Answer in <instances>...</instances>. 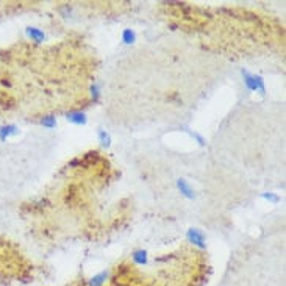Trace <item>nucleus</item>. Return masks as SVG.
<instances>
[{"label":"nucleus","mask_w":286,"mask_h":286,"mask_svg":"<svg viewBox=\"0 0 286 286\" xmlns=\"http://www.w3.org/2000/svg\"><path fill=\"white\" fill-rule=\"evenodd\" d=\"M241 77H242L244 86L250 92H257V94L261 95V97H264L266 92H267V88H266V83H264L263 77L258 75V74H253L247 69H241Z\"/></svg>","instance_id":"nucleus-1"},{"label":"nucleus","mask_w":286,"mask_h":286,"mask_svg":"<svg viewBox=\"0 0 286 286\" xmlns=\"http://www.w3.org/2000/svg\"><path fill=\"white\" fill-rule=\"evenodd\" d=\"M186 241L194 245L197 249H206V235L203 233V230L200 228H196V227H191L188 228L186 232Z\"/></svg>","instance_id":"nucleus-2"},{"label":"nucleus","mask_w":286,"mask_h":286,"mask_svg":"<svg viewBox=\"0 0 286 286\" xmlns=\"http://www.w3.org/2000/svg\"><path fill=\"white\" fill-rule=\"evenodd\" d=\"M176 186H177V191H178V193H180L181 196H183L185 198H188V200H194V198L197 197L194 186L191 185L186 178H177Z\"/></svg>","instance_id":"nucleus-3"},{"label":"nucleus","mask_w":286,"mask_h":286,"mask_svg":"<svg viewBox=\"0 0 286 286\" xmlns=\"http://www.w3.org/2000/svg\"><path fill=\"white\" fill-rule=\"evenodd\" d=\"M66 121L72 125L83 127V125H86V122H88V116H86V113L82 110H70L66 113Z\"/></svg>","instance_id":"nucleus-4"},{"label":"nucleus","mask_w":286,"mask_h":286,"mask_svg":"<svg viewBox=\"0 0 286 286\" xmlns=\"http://www.w3.org/2000/svg\"><path fill=\"white\" fill-rule=\"evenodd\" d=\"M16 134H19V127L16 124H3L0 125V141L5 142L6 139H10Z\"/></svg>","instance_id":"nucleus-5"},{"label":"nucleus","mask_w":286,"mask_h":286,"mask_svg":"<svg viewBox=\"0 0 286 286\" xmlns=\"http://www.w3.org/2000/svg\"><path fill=\"white\" fill-rule=\"evenodd\" d=\"M25 35L27 38L30 39V41H33L35 44H41L45 41V33H44V30L41 28H38V27H27L25 28Z\"/></svg>","instance_id":"nucleus-6"},{"label":"nucleus","mask_w":286,"mask_h":286,"mask_svg":"<svg viewBox=\"0 0 286 286\" xmlns=\"http://www.w3.org/2000/svg\"><path fill=\"white\" fill-rule=\"evenodd\" d=\"M181 132H185V133L188 134V136H189L191 139H193L194 142H197V144L200 146V147H206V139H205L203 134H200L198 132L193 130L191 127H186V125L181 127Z\"/></svg>","instance_id":"nucleus-7"},{"label":"nucleus","mask_w":286,"mask_h":286,"mask_svg":"<svg viewBox=\"0 0 286 286\" xmlns=\"http://www.w3.org/2000/svg\"><path fill=\"white\" fill-rule=\"evenodd\" d=\"M38 124L41 125L44 130H55L57 129V125H58V121L53 114H44V116L39 117Z\"/></svg>","instance_id":"nucleus-8"},{"label":"nucleus","mask_w":286,"mask_h":286,"mask_svg":"<svg viewBox=\"0 0 286 286\" xmlns=\"http://www.w3.org/2000/svg\"><path fill=\"white\" fill-rule=\"evenodd\" d=\"M132 260H133V263L136 264V266H147L149 264V255H147V252L144 249H138V250H134L132 253Z\"/></svg>","instance_id":"nucleus-9"},{"label":"nucleus","mask_w":286,"mask_h":286,"mask_svg":"<svg viewBox=\"0 0 286 286\" xmlns=\"http://www.w3.org/2000/svg\"><path fill=\"white\" fill-rule=\"evenodd\" d=\"M121 41H122V44H125V45H133L134 43L138 41L136 31H134L133 28H124V30H122V33H121Z\"/></svg>","instance_id":"nucleus-10"},{"label":"nucleus","mask_w":286,"mask_h":286,"mask_svg":"<svg viewBox=\"0 0 286 286\" xmlns=\"http://www.w3.org/2000/svg\"><path fill=\"white\" fill-rule=\"evenodd\" d=\"M97 141H99V144H100L103 149L111 147V142H113L110 132H107L105 129H102V127H99V129H97Z\"/></svg>","instance_id":"nucleus-11"},{"label":"nucleus","mask_w":286,"mask_h":286,"mask_svg":"<svg viewBox=\"0 0 286 286\" xmlns=\"http://www.w3.org/2000/svg\"><path fill=\"white\" fill-rule=\"evenodd\" d=\"M260 197L263 198V200L269 202L271 205H279L280 200H282V197L277 194V193H271V191H264V193H261Z\"/></svg>","instance_id":"nucleus-12"},{"label":"nucleus","mask_w":286,"mask_h":286,"mask_svg":"<svg viewBox=\"0 0 286 286\" xmlns=\"http://www.w3.org/2000/svg\"><path fill=\"white\" fill-rule=\"evenodd\" d=\"M89 95H91V100L94 103H97L102 97V88H100V85L99 83H92L89 86Z\"/></svg>","instance_id":"nucleus-13"}]
</instances>
